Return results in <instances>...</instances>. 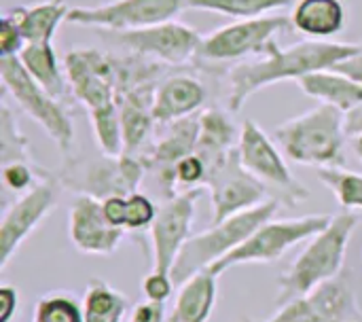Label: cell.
Masks as SVG:
<instances>
[{"label":"cell","instance_id":"d6a6232c","mask_svg":"<svg viewBox=\"0 0 362 322\" xmlns=\"http://www.w3.org/2000/svg\"><path fill=\"white\" fill-rule=\"evenodd\" d=\"M51 176L47 170H42L38 163H25V161H11L2 166V183L6 189L15 193L30 191L36 183Z\"/></svg>","mask_w":362,"mask_h":322},{"label":"cell","instance_id":"74e56055","mask_svg":"<svg viewBox=\"0 0 362 322\" xmlns=\"http://www.w3.org/2000/svg\"><path fill=\"white\" fill-rule=\"evenodd\" d=\"M19 310V293L15 287H0V322H11Z\"/></svg>","mask_w":362,"mask_h":322},{"label":"cell","instance_id":"44dd1931","mask_svg":"<svg viewBox=\"0 0 362 322\" xmlns=\"http://www.w3.org/2000/svg\"><path fill=\"white\" fill-rule=\"evenodd\" d=\"M348 11L344 0H295L291 11L293 30L312 40H325L346 30Z\"/></svg>","mask_w":362,"mask_h":322},{"label":"cell","instance_id":"836d02e7","mask_svg":"<svg viewBox=\"0 0 362 322\" xmlns=\"http://www.w3.org/2000/svg\"><path fill=\"white\" fill-rule=\"evenodd\" d=\"M206 178H208V168H206L204 159L197 153L185 157L174 168V185L185 187V191L206 187Z\"/></svg>","mask_w":362,"mask_h":322},{"label":"cell","instance_id":"83f0119b","mask_svg":"<svg viewBox=\"0 0 362 322\" xmlns=\"http://www.w3.org/2000/svg\"><path fill=\"white\" fill-rule=\"evenodd\" d=\"M85 322H123L127 316V297L106 280L91 278L83 293Z\"/></svg>","mask_w":362,"mask_h":322},{"label":"cell","instance_id":"4316f807","mask_svg":"<svg viewBox=\"0 0 362 322\" xmlns=\"http://www.w3.org/2000/svg\"><path fill=\"white\" fill-rule=\"evenodd\" d=\"M102 210L115 227L123 231H144L151 229L159 206L148 195L136 191L129 195H115L102 200Z\"/></svg>","mask_w":362,"mask_h":322},{"label":"cell","instance_id":"60d3db41","mask_svg":"<svg viewBox=\"0 0 362 322\" xmlns=\"http://www.w3.org/2000/svg\"><path fill=\"white\" fill-rule=\"evenodd\" d=\"M354 151H356V155L362 159V138H354Z\"/></svg>","mask_w":362,"mask_h":322},{"label":"cell","instance_id":"f546056e","mask_svg":"<svg viewBox=\"0 0 362 322\" xmlns=\"http://www.w3.org/2000/svg\"><path fill=\"white\" fill-rule=\"evenodd\" d=\"M318 178L327 185L344 210H362V174L346 170L344 166L318 168Z\"/></svg>","mask_w":362,"mask_h":322},{"label":"cell","instance_id":"ab89813d","mask_svg":"<svg viewBox=\"0 0 362 322\" xmlns=\"http://www.w3.org/2000/svg\"><path fill=\"white\" fill-rule=\"evenodd\" d=\"M344 125H346V134L348 138H362V104L352 108L350 113H346V119H344Z\"/></svg>","mask_w":362,"mask_h":322},{"label":"cell","instance_id":"7c38bea8","mask_svg":"<svg viewBox=\"0 0 362 322\" xmlns=\"http://www.w3.org/2000/svg\"><path fill=\"white\" fill-rule=\"evenodd\" d=\"M348 272L316 291L297 297L265 321L246 318L244 322H362V308Z\"/></svg>","mask_w":362,"mask_h":322},{"label":"cell","instance_id":"3957f363","mask_svg":"<svg viewBox=\"0 0 362 322\" xmlns=\"http://www.w3.org/2000/svg\"><path fill=\"white\" fill-rule=\"evenodd\" d=\"M361 217L352 210L333 214L329 225L308 240L293 265L280 276V306L335 280L344 272L348 244Z\"/></svg>","mask_w":362,"mask_h":322},{"label":"cell","instance_id":"1f68e13d","mask_svg":"<svg viewBox=\"0 0 362 322\" xmlns=\"http://www.w3.org/2000/svg\"><path fill=\"white\" fill-rule=\"evenodd\" d=\"M32 322H85V318L74 293L53 291L38 299Z\"/></svg>","mask_w":362,"mask_h":322},{"label":"cell","instance_id":"4dcf8cb0","mask_svg":"<svg viewBox=\"0 0 362 322\" xmlns=\"http://www.w3.org/2000/svg\"><path fill=\"white\" fill-rule=\"evenodd\" d=\"M0 161H2V166L11 163V161L36 163L32 159L28 138L21 134L13 110L4 102H2V108H0Z\"/></svg>","mask_w":362,"mask_h":322},{"label":"cell","instance_id":"9a60e30c","mask_svg":"<svg viewBox=\"0 0 362 322\" xmlns=\"http://www.w3.org/2000/svg\"><path fill=\"white\" fill-rule=\"evenodd\" d=\"M206 189L212 202V225L269 200V189L240 161L238 146L223 163L208 172Z\"/></svg>","mask_w":362,"mask_h":322},{"label":"cell","instance_id":"9c48e42d","mask_svg":"<svg viewBox=\"0 0 362 322\" xmlns=\"http://www.w3.org/2000/svg\"><path fill=\"white\" fill-rule=\"evenodd\" d=\"M148 166L142 155H119L89 163H68L64 166L59 180L64 187L78 195H91L98 200L136 193Z\"/></svg>","mask_w":362,"mask_h":322},{"label":"cell","instance_id":"4fadbf2b","mask_svg":"<svg viewBox=\"0 0 362 322\" xmlns=\"http://www.w3.org/2000/svg\"><path fill=\"white\" fill-rule=\"evenodd\" d=\"M59 176H47L25 191L0 221V268L4 270L19 246L30 238V234L55 210L62 197Z\"/></svg>","mask_w":362,"mask_h":322},{"label":"cell","instance_id":"ffe728a7","mask_svg":"<svg viewBox=\"0 0 362 322\" xmlns=\"http://www.w3.org/2000/svg\"><path fill=\"white\" fill-rule=\"evenodd\" d=\"M208 91L191 74H172L159 81L153 98V117L157 123H174L193 117L204 106Z\"/></svg>","mask_w":362,"mask_h":322},{"label":"cell","instance_id":"8fae6325","mask_svg":"<svg viewBox=\"0 0 362 322\" xmlns=\"http://www.w3.org/2000/svg\"><path fill=\"white\" fill-rule=\"evenodd\" d=\"M185 8H189V0H108L93 6L70 8L68 23L117 34L172 21Z\"/></svg>","mask_w":362,"mask_h":322},{"label":"cell","instance_id":"5b68a950","mask_svg":"<svg viewBox=\"0 0 362 322\" xmlns=\"http://www.w3.org/2000/svg\"><path fill=\"white\" fill-rule=\"evenodd\" d=\"M282 202L276 197L265 200L263 204L238 212L221 223H214L210 229L195 234L187 240L182 246L174 268H172V280L176 287H180L187 278L202 270H210L214 263H218L223 257L233 253L242 242H246L263 223L272 221L276 212L280 210Z\"/></svg>","mask_w":362,"mask_h":322},{"label":"cell","instance_id":"e0dca14e","mask_svg":"<svg viewBox=\"0 0 362 322\" xmlns=\"http://www.w3.org/2000/svg\"><path fill=\"white\" fill-rule=\"evenodd\" d=\"M68 236L78 253L106 257L119 248L125 231L106 219L102 200L91 195H76L70 206Z\"/></svg>","mask_w":362,"mask_h":322},{"label":"cell","instance_id":"cb8c5ba5","mask_svg":"<svg viewBox=\"0 0 362 322\" xmlns=\"http://www.w3.org/2000/svg\"><path fill=\"white\" fill-rule=\"evenodd\" d=\"M297 85L305 96L318 100L320 104H329L333 108H339L344 115L362 104L361 85L356 81H352L350 76L333 70V68L312 72V74L299 79Z\"/></svg>","mask_w":362,"mask_h":322},{"label":"cell","instance_id":"8d00e7d4","mask_svg":"<svg viewBox=\"0 0 362 322\" xmlns=\"http://www.w3.org/2000/svg\"><path fill=\"white\" fill-rule=\"evenodd\" d=\"M165 304H155V301H144L136 306L125 322H165Z\"/></svg>","mask_w":362,"mask_h":322},{"label":"cell","instance_id":"6da1fadb","mask_svg":"<svg viewBox=\"0 0 362 322\" xmlns=\"http://www.w3.org/2000/svg\"><path fill=\"white\" fill-rule=\"evenodd\" d=\"M66 79L72 96L87 108L93 138L102 155L123 153L119 96L123 59L100 49H72L64 57Z\"/></svg>","mask_w":362,"mask_h":322},{"label":"cell","instance_id":"d4e9b609","mask_svg":"<svg viewBox=\"0 0 362 322\" xmlns=\"http://www.w3.org/2000/svg\"><path fill=\"white\" fill-rule=\"evenodd\" d=\"M19 25L28 42H53L59 25L68 21L70 6L66 0H42L36 4H21L6 11Z\"/></svg>","mask_w":362,"mask_h":322},{"label":"cell","instance_id":"603a6c76","mask_svg":"<svg viewBox=\"0 0 362 322\" xmlns=\"http://www.w3.org/2000/svg\"><path fill=\"white\" fill-rule=\"evenodd\" d=\"M240 132L231 117L221 108H208L199 115V138L195 153L204 159L208 172L223 163L238 146Z\"/></svg>","mask_w":362,"mask_h":322},{"label":"cell","instance_id":"f1b7e54d","mask_svg":"<svg viewBox=\"0 0 362 322\" xmlns=\"http://www.w3.org/2000/svg\"><path fill=\"white\" fill-rule=\"evenodd\" d=\"M295 0H189V8L218 13L238 19H257L272 15L278 8L293 6Z\"/></svg>","mask_w":362,"mask_h":322},{"label":"cell","instance_id":"277c9868","mask_svg":"<svg viewBox=\"0 0 362 322\" xmlns=\"http://www.w3.org/2000/svg\"><path fill=\"white\" fill-rule=\"evenodd\" d=\"M344 119L346 115L339 108L320 104L280 123L274 136L282 153L295 163L314 168L344 166L348 138Z\"/></svg>","mask_w":362,"mask_h":322},{"label":"cell","instance_id":"484cf974","mask_svg":"<svg viewBox=\"0 0 362 322\" xmlns=\"http://www.w3.org/2000/svg\"><path fill=\"white\" fill-rule=\"evenodd\" d=\"M25 72L53 98L64 100L68 93L66 68H62L53 42H28L17 55Z\"/></svg>","mask_w":362,"mask_h":322},{"label":"cell","instance_id":"d6986e66","mask_svg":"<svg viewBox=\"0 0 362 322\" xmlns=\"http://www.w3.org/2000/svg\"><path fill=\"white\" fill-rule=\"evenodd\" d=\"M159 81L138 83L127 87L119 96V121H121V155H142V146L148 142L153 134V125L157 123L153 117V98Z\"/></svg>","mask_w":362,"mask_h":322},{"label":"cell","instance_id":"d590c367","mask_svg":"<svg viewBox=\"0 0 362 322\" xmlns=\"http://www.w3.org/2000/svg\"><path fill=\"white\" fill-rule=\"evenodd\" d=\"M174 280H172V274H161V272H155L151 270L144 280H142V293L148 301H155V304H165L174 291Z\"/></svg>","mask_w":362,"mask_h":322},{"label":"cell","instance_id":"2e32d148","mask_svg":"<svg viewBox=\"0 0 362 322\" xmlns=\"http://www.w3.org/2000/svg\"><path fill=\"white\" fill-rule=\"evenodd\" d=\"M199 189H187L165 200L151 225L153 244V270L161 274H172V268L191 238V227L195 221V210L199 202Z\"/></svg>","mask_w":362,"mask_h":322},{"label":"cell","instance_id":"ba28073f","mask_svg":"<svg viewBox=\"0 0 362 322\" xmlns=\"http://www.w3.org/2000/svg\"><path fill=\"white\" fill-rule=\"evenodd\" d=\"M238 155L244 168L255 178H259L269 189V193L282 204L297 206L310 197V189H305L293 176L280 149L272 142L263 127L250 119L244 121L240 127Z\"/></svg>","mask_w":362,"mask_h":322},{"label":"cell","instance_id":"7402d4cb","mask_svg":"<svg viewBox=\"0 0 362 322\" xmlns=\"http://www.w3.org/2000/svg\"><path fill=\"white\" fill-rule=\"evenodd\" d=\"M216 278L218 276L210 270H202L187 278L178 287V295L165 322H210L218 295Z\"/></svg>","mask_w":362,"mask_h":322},{"label":"cell","instance_id":"e575fe53","mask_svg":"<svg viewBox=\"0 0 362 322\" xmlns=\"http://www.w3.org/2000/svg\"><path fill=\"white\" fill-rule=\"evenodd\" d=\"M23 47H25V38H23L19 25L15 23V19L8 13H4L0 17V57L19 55Z\"/></svg>","mask_w":362,"mask_h":322},{"label":"cell","instance_id":"8992f818","mask_svg":"<svg viewBox=\"0 0 362 322\" xmlns=\"http://www.w3.org/2000/svg\"><path fill=\"white\" fill-rule=\"evenodd\" d=\"M0 76L4 89L11 93L15 104L45 130V134L57 144L62 155H68L74 144V123L62 100L45 91L25 72L17 55L0 57Z\"/></svg>","mask_w":362,"mask_h":322},{"label":"cell","instance_id":"30bf717a","mask_svg":"<svg viewBox=\"0 0 362 322\" xmlns=\"http://www.w3.org/2000/svg\"><path fill=\"white\" fill-rule=\"evenodd\" d=\"M291 17L265 15L257 19H238L229 25L216 28L202 38L197 59L206 62H233L248 55H265L274 45L276 36L291 30Z\"/></svg>","mask_w":362,"mask_h":322},{"label":"cell","instance_id":"ac0fdd59","mask_svg":"<svg viewBox=\"0 0 362 322\" xmlns=\"http://www.w3.org/2000/svg\"><path fill=\"white\" fill-rule=\"evenodd\" d=\"M197 138H199V117H187L170 123L168 132L151 146L148 153L142 155L148 170L157 174V180L168 193V197L176 195V185H174L176 163L195 153Z\"/></svg>","mask_w":362,"mask_h":322},{"label":"cell","instance_id":"f35d334b","mask_svg":"<svg viewBox=\"0 0 362 322\" xmlns=\"http://www.w3.org/2000/svg\"><path fill=\"white\" fill-rule=\"evenodd\" d=\"M333 70H337V72H341V74L350 76L352 81H356V83L362 87V49L356 53V55H352V57H348V59H344V62L335 64V66H333Z\"/></svg>","mask_w":362,"mask_h":322},{"label":"cell","instance_id":"52a82bcc","mask_svg":"<svg viewBox=\"0 0 362 322\" xmlns=\"http://www.w3.org/2000/svg\"><path fill=\"white\" fill-rule=\"evenodd\" d=\"M331 221V214H308L297 219L267 221L263 223L246 242H242L233 253L223 257L210 268L214 276H223L231 268L250 265V263H274L282 259L293 246L310 240L322 231Z\"/></svg>","mask_w":362,"mask_h":322},{"label":"cell","instance_id":"7a4b0ae2","mask_svg":"<svg viewBox=\"0 0 362 322\" xmlns=\"http://www.w3.org/2000/svg\"><path fill=\"white\" fill-rule=\"evenodd\" d=\"M361 49V45L325 40H305L291 45L288 49L274 45L261 59L242 62L229 70V110H242V106L257 91L269 85L282 81H299L312 72L329 70L335 64L356 55Z\"/></svg>","mask_w":362,"mask_h":322},{"label":"cell","instance_id":"5bb4252c","mask_svg":"<svg viewBox=\"0 0 362 322\" xmlns=\"http://www.w3.org/2000/svg\"><path fill=\"white\" fill-rule=\"evenodd\" d=\"M115 36L125 49H129L132 55L161 66H182L189 59L197 57L204 38L195 28L176 19L151 28L117 32Z\"/></svg>","mask_w":362,"mask_h":322}]
</instances>
